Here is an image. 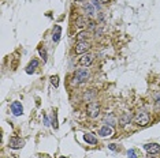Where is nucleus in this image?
<instances>
[{"label": "nucleus", "mask_w": 160, "mask_h": 158, "mask_svg": "<svg viewBox=\"0 0 160 158\" xmlns=\"http://www.w3.org/2000/svg\"><path fill=\"white\" fill-rule=\"evenodd\" d=\"M11 112H12L14 116H22V113H23L22 104H21L19 101H14L11 104Z\"/></svg>", "instance_id": "nucleus-7"}, {"label": "nucleus", "mask_w": 160, "mask_h": 158, "mask_svg": "<svg viewBox=\"0 0 160 158\" xmlns=\"http://www.w3.org/2000/svg\"><path fill=\"white\" fill-rule=\"evenodd\" d=\"M52 125L55 130H58V118H56V110H53V114H52Z\"/></svg>", "instance_id": "nucleus-19"}, {"label": "nucleus", "mask_w": 160, "mask_h": 158, "mask_svg": "<svg viewBox=\"0 0 160 158\" xmlns=\"http://www.w3.org/2000/svg\"><path fill=\"white\" fill-rule=\"evenodd\" d=\"M99 3H101V4H107V3H110V0H99Z\"/></svg>", "instance_id": "nucleus-23"}, {"label": "nucleus", "mask_w": 160, "mask_h": 158, "mask_svg": "<svg viewBox=\"0 0 160 158\" xmlns=\"http://www.w3.org/2000/svg\"><path fill=\"white\" fill-rule=\"evenodd\" d=\"M94 60V56L90 55V53H85V55H82L81 57H79V64L83 67H89L90 64L93 63Z\"/></svg>", "instance_id": "nucleus-6"}, {"label": "nucleus", "mask_w": 160, "mask_h": 158, "mask_svg": "<svg viewBox=\"0 0 160 158\" xmlns=\"http://www.w3.org/2000/svg\"><path fill=\"white\" fill-rule=\"evenodd\" d=\"M44 123H45V125H49V120H48V117H44Z\"/></svg>", "instance_id": "nucleus-24"}, {"label": "nucleus", "mask_w": 160, "mask_h": 158, "mask_svg": "<svg viewBox=\"0 0 160 158\" xmlns=\"http://www.w3.org/2000/svg\"><path fill=\"white\" fill-rule=\"evenodd\" d=\"M38 52H40V55H41L42 60H44V62H47V51H45V49L40 46V48H38Z\"/></svg>", "instance_id": "nucleus-20"}, {"label": "nucleus", "mask_w": 160, "mask_h": 158, "mask_svg": "<svg viewBox=\"0 0 160 158\" xmlns=\"http://www.w3.org/2000/svg\"><path fill=\"white\" fill-rule=\"evenodd\" d=\"M99 135L103 136V138H107V136H112V135H114V128L105 124L104 127H101L100 130H99Z\"/></svg>", "instance_id": "nucleus-9"}, {"label": "nucleus", "mask_w": 160, "mask_h": 158, "mask_svg": "<svg viewBox=\"0 0 160 158\" xmlns=\"http://www.w3.org/2000/svg\"><path fill=\"white\" fill-rule=\"evenodd\" d=\"M104 123L107 124V125H110V127H114V125L116 124V118L114 114H107L104 118Z\"/></svg>", "instance_id": "nucleus-14"}, {"label": "nucleus", "mask_w": 160, "mask_h": 158, "mask_svg": "<svg viewBox=\"0 0 160 158\" xmlns=\"http://www.w3.org/2000/svg\"><path fill=\"white\" fill-rule=\"evenodd\" d=\"M88 35H89L88 31H81V33H79V34L77 35V38H78V41H86Z\"/></svg>", "instance_id": "nucleus-17"}, {"label": "nucleus", "mask_w": 160, "mask_h": 158, "mask_svg": "<svg viewBox=\"0 0 160 158\" xmlns=\"http://www.w3.org/2000/svg\"><path fill=\"white\" fill-rule=\"evenodd\" d=\"M60 35H62V27L59 26V25H56L55 29H53V33H52V41L53 42H59Z\"/></svg>", "instance_id": "nucleus-11"}, {"label": "nucleus", "mask_w": 160, "mask_h": 158, "mask_svg": "<svg viewBox=\"0 0 160 158\" xmlns=\"http://www.w3.org/2000/svg\"><path fill=\"white\" fill-rule=\"evenodd\" d=\"M89 79V70L88 68H79V70L75 72L74 75V81L72 83L74 85H79V83H83Z\"/></svg>", "instance_id": "nucleus-1"}, {"label": "nucleus", "mask_w": 160, "mask_h": 158, "mask_svg": "<svg viewBox=\"0 0 160 158\" xmlns=\"http://www.w3.org/2000/svg\"><path fill=\"white\" fill-rule=\"evenodd\" d=\"M83 141H85L88 145H97V138L90 132H86L83 134Z\"/></svg>", "instance_id": "nucleus-10"}, {"label": "nucleus", "mask_w": 160, "mask_h": 158, "mask_svg": "<svg viewBox=\"0 0 160 158\" xmlns=\"http://www.w3.org/2000/svg\"><path fill=\"white\" fill-rule=\"evenodd\" d=\"M60 158H67V157H60Z\"/></svg>", "instance_id": "nucleus-25"}, {"label": "nucleus", "mask_w": 160, "mask_h": 158, "mask_svg": "<svg viewBox=\"0 0 160 158\" xmlns=\"http://www.w3.org/2000/svg\"><path fill=\"white\" fill-rule=\"evenodd\" d=\"M88 114L92 118H96L100 114V105L97 104V101H92L88 105Z\"/></svg>", "instance_id": "nucleus-3"}, {"label": "nucleus", "mask_w": 160, "mask_h": 158, "mask_svg": "<svg viewBox=\"0 0 160 158\" xmlns=\"http://www.w3.org/2000/svg\"><path fill=\"white\" fill-rule=\"evenodd\" d=\"M127 158H138L137 157V153H136V150H129V151H127Z\"/></svg>", "instance_id": "nucleus-21"}, {"label": "nucleus", "mask_w": 160, "mask_h": 158, "mask_svg": "<svg viewBox=\"0 0 160 158\" xmlns=\"http://www.w3.org/2000/svg\"><path fill=\"white\" fill-rule=\"evenodd\" d=\"M130 120H132V116H130L129 113H125L121 118H119V121H121V124H122V125H125V124H127V123H130Z\"/></svg>", "instance_id": "nucleus-15"}, {"label": "nucleus", "mask_w": 160, "mask_h": 158, "mask_svg": "<svg viewBox=\"0 0 160 158\" xmlns=\"http://www.w3.org/2000/svg\"><path fill=\"white\" fill-rule=\"evenodd\" d=\"M108 147H110V149H111V150H118V147H116V146L114 145V143H112V145H110V146H108Z\"/></svg>", "instance_id": "nucleus-22"}, {"label": "nucleus", "mask_w": 160, "mask_h": 158, "mask_svg": "<svg viewBox=\"0 0 160 158\" xmlns=\"http://www.w3.org/2000/svg\"><path fill=\"white\" fill-rule=\"evenodd\" d=\"M51 83H52L55 87L59 86V77L58 75H53V77H51Z\"/></svg>", "instance_id": "nucleus-18"}, {"label": "nucleus", "mask_w": 160, "mask_h": 158, "mask_svg": "<svg viewBox=\"0 0 160 158\" xmlns=\"http://www.w3.org/2000/svg\"><path fill=\"white\" fill-rule=\"evenodd\" d=\"M89 49H90V44L86 41H78L75 44V53H78V55H85Z\"/></svg>", "instance_id": "nucleus-4"}, {"label": "nucleus", "mask_w": 160, "mask_h": 158, "mask_svg": "<svg viewBox=\"0 0 160 158\" xmlns=\"http://www.w3.org/2000/svg\"><path fill=\"white\" fill-rule=\"evenodd\" d=\"M8 146L14 150L22 149V147L25 146V141L21 139V138H18V136H12V138H10V141H8Z\"/></svg>", "instance_id": "nucleus-5"}, {"label": "nucleus", "mask_w": 160, "mask_h": 158, "mask_svg": "<svg viewBox=\"0 0 160 158\" xmlns=\"http://www.w3.org/2000/svg\"><path fill=\"white\" fill-rule=\"evenodd\" d=\"M88 23H89V19L86 16H78L77 19H75V26H78V27H83Z\"/></svg>", "instance_id": "nucleus-13"}, {"label": "nucleus", "mask_w": 160, "mask_h": 158, "mask_svg": "<svg viewBox=\"0 0 160 158\" xmlns=\"http://www.w3.org/2000/svg\"><path fill=\"white\" fill-rule=\"evenodd\" d=\"M144 149L152 156L160 153V145H158V143H147V145H144Z\"/></svg>", "instance_id": "nucleus-8"}, {"label": "nucleus", "mask_w": 160, "mask_h": 158, "mask_svg": "<svg viewBox=\"0 0 160 158\" xmlns=\"http://www.w3.org/2000/svg\"><path fill=\"white\" fill-rule=\"evenodd\" d=\"M37 67H38V60H37V59H33L30 63H29V66L26 67V72H28L29 75L33 74Z\"/></svg>", "instance_id": "nucleus-12"}, {"label": "nucleus", "mask_w": 160, "mask_h": 158, "mask_svg": "<svg viewBox=\"0 0 160 158\" xmlns=\"http://www.w3.org/2000/svg\"><path fill=\"white\" fill-rule=\"evenodd\" d=\"M85 11L88 12V15H93V14H94V7H93V4L88 3V4L85 6Z\"/></svg>", "instance_id": "nucleus-16"}, {"label": "nucleus", "mask_w": 160, "mask_h": 158, "mask_svg": "<svg viewBox=\"0 0 160 158\" xmlns=\"http://www.w3.org/2000/svg\"><path fill=\"white\" fill-rule=\"evenodd\" d=\"M134 123L137 125H141V127H145V125L149 124V114L144 110H140V112L136 113L134 116Z\"/></svg>", "instance_id": "nucleus-2"}]
</instances>
